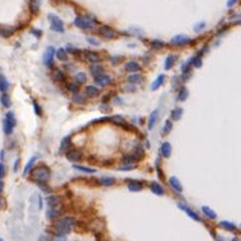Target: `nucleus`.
Wrapping results in <instances>:
<instances>
[{"label": "nucleus", "mask_w": 241, "mask_h": 241, "mask_svg": "<svg viewBox=\"0 0 241 241\" xmlns=\"http://www.w3.org/2000/svg\"><path fill=\"white\" fill-rule=\"evenodd\" d=\"M76 226V220L73 217H63L61 220H58L54 225V230L57 235H67L72 231V228Z\"/></svg>", "instance_id": "1"}, {"label": "nucleus", "mask_w": 241, "mask_h": 241, "mask_svg": "<svg viewBox=\"0 0 241 241\" xmlns=\"http://www.w3.org/2000/svg\"><path fill=\"white\" fill-rule=\"evenodd\" d=\"M51 178V169L47 165H39L35 169H33L32 179L37 183H45Z\"/></svg>", "instance_id": "2"}, {"label": "nucleus", "mask_w": 241, "mask_h": 241, "mask_svg": "<svg viewBox=\"0 0 241 241\" xmlns=\"http://www.w3.org/2000/svg\"><path fill=\"white\" fill-rule=\"evenodd\" d=\"M75 26L80 29H93L96 26V20L90 15H80L75 20Z\"/></svg>", "instance_id": "3"}, {"label": "nucleus", "mask_w": 241, "mask_h": 241, "mask_svg": "<svg viewBox=\"0 0 241 241\" xmlns=\"http://www.w3.org/2000/svg\"><path fill=\"white\" fill-rule=\"evenodd\" d=\"M15 126V117L13 113H8L5 119H4V132L6 135H10L13 132V129Z\"/></svg>", "instance_id": "4"}, {"label": "nucleus", "mask_w": 241, "mask_h": 241, "mask_svg": "<svg viewBox=\"0 0 241 241\" xmlns=\"http://www.w3.org/2000/svg\"><path fill=\"white\" fill-rule=\"evenodd\" d=\"M48 19H49V23H51V28H52L54 32H57V33H63V32H65L63 23H62V20L59 19L57 15L49 14V15H48Z\"/></svg>", "instance_id": "5"}, {"label": "nucleus", "mask_w": 241, "mask_h": 241, "mask_svg": "<svg viewBox=\"0 0 241 241\" xmlns=\"http://www.w3.org/2000/svg\"><path fill=\"white\" fill-rule=\"evenodd\" d=\"M99 34L101 35L102 38H105V39H115V38H117V35H119L117 32L114 30L109 26H101L99 28Z\"/></svg>", "instance_id": "6"}, {"label": "nucleus", "mask_w": 241, "mask_h": 241, "mask_svg": "<svg viewBox=\"0 0 241 241\" xmlns=\"http://www.w3.org/2000/svg\"><path fill=\"white\" fill-rule=\"evenodd\" d=\"M54 54H56V49H54V48L53 47H48L47 49H45V52H44V54H43V63L45 66H48V67L52 66Z\"/></svg>", "instance_id": "7"}, {"label": "nucleus", "mask_w": 241, "mask_h": 241, "mask_svg": "<svg viewBox=\"0 0 241 241\" xmlns=\"http://www.w3.org/2000/svg\"><path fill=\"white\" fill-rule=\"evenodd\" d=\"M111 81H113V78H111L109 75H105V73H101V75H99V76L95 77V83H96L97 86H100V87H106V86H109L110 83H111Z\"/></svg>", "instance_id": "8"}, {"label": "nucleus", "mask_w": 241, "mask_h": 241, "mask_svg": "<svg viewBox=\"0 0 241 241\" xmlns=\"http://www.w3.org/2000/svg\"><path fill=\"white\" fill-rule=\"evenodd\" d=\"M189 43H191V38L186 34H178L176 37H173L171 41V44L173 45H186Z\"/></svg>", "instance_id": "9"}, {"label": "nucleus", "mask_w": 241, "mask_h": 241, "mask_svg": "<svg viewBox=\"0 0 241 241\" xmlns=\"http://www.w3.org/2000/svg\"><path fill=\"white\" fill-rule=\"evenodd\" d=\"M66 158L69 160V162H80L82 159V152L78 150V149H69L67 153H66Z\"/></svg>", "instance_id": "10"}, {"label": "nucleus", "mask_w": 241, "mask_h": 241, "mask_svg": "<svg viewBox=\"0 0 241 241\" xmlns=\"http://www.w3.org/2000/svg\"><path fill=\"white\" fill-rule=\"evenodd\" d=\"M83 57H85L86 61H89L91 63H100L101 62V57L93 51H83Z\"/></svg>", "instance_id": "11"}, {"label": "nucleus", "mask_w": 241, "mask_h": 241, "mask_svg": "<svg viewBox=\"0 0 241 241\" xmlns=\"http://www.w3.org/2000/svg\"><path fill=\"white\" fill-rule=\"evenodd\" d=\"M62 207L61 204L59 206H56V207H48V211H47V219L48 220H53L56 217H58L59 215L62 213Z\"/></svg>", "instance_id": "12"}, {"label": "nucleus", "mask_w": 241, "mask_h": 241, "mask_svg": "<svg viewBox=\"0 0 241 241\" xmlns=\"http://www.w3.org/2000/svg\"><path fill=\"white\" fill-rule=\"evenodd\" d=\"M178 207L180 208V210H183V211H186V213L189 216V217H192L195 221H201V219H200V216L192 210V208H189V207H187L186 204H182V203H178Z\"/></svg>", "instance_id": "13"}, {"label": "nucleus", "mask_w": 241, "mask_h": 241, "mask_svg": "<svg viewBox=\"0 0 241 241\" xmlns=\"http://www.w3.org/2000/svg\"><path fill=\"white\" fill-rule=\"evenodd\" d=\"M159 152H160V154L164 156V158H169L171 154H172V147H171V144L168 143V141H164L162 145H160V148H159Z\"/></svg>", "instance_id": "14"}, {"label": "nucleus", "mask_w": 241, "mask_h": 241, "mask_svg": "<svg viewBox=\"0 0 241 241\" xmlns=\"http://www.w3.org/2000/svg\"><path fill=\"white\" fill-rule=\"evenodd\" d=\"M125 71L130 72V73H136L138 71H140V65L135 61H129L125 63Z\"/></svg>", "instance_id": "15"}, {"label": "nucleus", "mask_w": 241, "mask_h": 241, "mask_svg": "<svg viewBox=\"0 0 241 241\" xmlns=\"http://www.w3.org/2000/svg\"><path fill=\"white\" fill-rule=\"evenodd\" d=\"M85 95L87 96V97H90V99L97 97V96L100 95V90L97 87H95V86H87L85 89Z\"/></svg>", "instance_id": "16"}, {"label": "nucleus", "mask_w": 241, "mask_h": 241, "mask_svg": "<svg viewBox=\"0 0 241 241\" xmlns=\"http://www.w3.org/2000/svg\"><path fill=\"white\" fill-rule=\"evenodd\" d=\"M169 184H171V187H172L176 192H178V193H180V192L183 191L182 184H180V182L178 180L177 177H171V178H169Z\"/></svg>", "instance_id": "17"}, {"label": "nucleus", "mask_w": 241, "mask_h": 241, "mask_svg": "<svg viewBox=\"0 0 241 241\" xmlns=\"http://www.w3.org/2000/svg\"><path fill=\"white\" fill-rule=\"evenodd\" d=\"M52 77H53V80L57 81V82H65V81H66V76H65V73H63V71L59 69V68H56V69L52 72Z\"/></svg>", "instance_id": "18"}, {"label": "nucleus", "mask_w": 241, "mask_h": 241, "mask_svg": "<svg viewBox=\"0 0 241 241\" xmlns=\"http://www.w3.org/2000/svg\"><path fill=\"white\" fill-rule=\"evenodd\" d=\"M150 189H152L153 193L158 195V196L164 195V188H163L158 182H152V183H150Z\"/></svg>", "instance_id": "19"}, {"label": "nucleus", "mask_w": 241, "mask_h": 241, "mask_svg": "<svg viewBox=\"0 0 241 241\" xmlns=\"http://www.w3.org/2000/svg\"><path fill=\"white\" fill-rule=\"evenodd\" d=\"M69 149H71V136H66L61 141V147H59V150H61L62 153H67Z\"/></svg>", "instance_id": "20"}, {"label": "nucleus", "mask_w": 241, "mask_h": 241, "mask_svg": "<svg viewBox=\"0 0 241 241\" xmlns=\"http://www.w3.org/2000/svg\"><path fill=\"white\" fill-rule=\"evenodd\" d=\"M164 78H165V76H164V75H160V76L156 77V78L152 82V85H150V90H152V91H155L156 89H159V87L162 86V83L164 82Z\"/></svg>", "instance_id": "21"}, {"label": "nucleus", "mask_w": 241, "mask_h": 241, "mask_svg": "<svg viewBox=\"0 0 241 241\" xmlns=\"http://www.w3.org/2000/svg\"><path fill=\"white\" fill-rule=\"evenodd\" d=\"M158 110H155V111H153L152 114H150V116H149V121H148V129L149 130H152L154 126H155V124H156V120H158Z\"/></svg>", "instance_id": "22"}, {"label": "nucleus", "mask_w": 241, "mask_h": 241, "mask_svg": "<svg viewBox=\"0 0 241 241\" xmlns=\"http://www.w3.org/2000/svg\"><path fill=\"white\" fill-rule=\"evenodd\" d=\"M128 188L131 192H139L140 189H143V184L140 182H138V180H130L128 184Z\"/></svg>", "instance_id": "23"}, {"label": "nucleus", "mask_w": 241, "mask_h": 241, "mask_svg": "<svg viewBox=\"0 0 241 241\" xmlns=\"http://www.w3.org/2000/svg\"><path fill=\"white\" fill-rule=\"evenodd\" d=\"M56 56H57V58L59 59V61H62V62L68 61V54H67V51L65 49V48H59V49H57Z\"/></svg>", "instance_id": "24"}, {"label": "nucleus", "mask_w": 241, "mask_h": 241, "mask_svg": "<svg viewBox=\"0 0 241 241\" xmlns=\"http://www.w3.org/2000/svg\"><path fill=\"white\" fill-rule=\"evenodd\" d=\"M47 203H48V207H56L61 204V200H59L58 196H49L47 198Z\"/></svg>", "instance_id": "25"}, {"label": "nucleus", "mask_w": 241, "mask_h": 241, "mask_svg": "<svg viewBox=\"0 0 241 241\" xmlns=\"http://www.w3.org/2000/svg\"><path fill=\"white\" fill-rule=\"evenodd\" d=\"M8 90H9V82H8V80L3 75H0V92L6 93Z\"/></svg>", "instance_id": "26"}, {"label": "nucleus", "mask_w": 241, "mask_h": 241, "mask_svg": "<svg viewBox=\"0 0 241 241\" xmlns=\"http://www.w3.org/2000/svg\"><path fill=\"white\" fill-rule=\"evenodd\" d=\"M91 75L93 76V77H96V76H99V75H101V73H104L102 72V67L99 65V63H92V66H91Z\"/></svg>", "instance_id": "27"}, {"label": "nucleus", "mask_w": 241, "mask_h": 241, "mask_svg": "<svg viewBox=\"0 0 241 241\" xmlns=\"http://www.w3.org/2000/svg\"><path fill=\"white\" fill-rule=\"evenodd\" d=\"M202 212L206 215L208 219H211V220H216V217H217L216 212H215L213 210H211L210 207H207V206H203V207H202Z\"/></svg>", "instance_id": "28"}, {"label": "nucleus", "mask_w": 241, "mask_h": 241, "mask_svg": "<svg viewBox=\"0 0 241 241\" xmlns=\"http://www.w3.org/2000/svg\"><path fill=\"white\" fill-rule=\"evenodd\" d=\"M220 227L225 228V230H227V231H236V226H235V223H232V222H230V221H221V222H220Z\"/></svg>", "instance_id": "29"}, {"label": "nucleus", "mask_w": 241, "mask_h": 241, "mask_svg": "<svg viewBox=\"0 0 241 241\" xmlns=\"http://www.w3.org/2000/svg\"><path fill=\"white\" fill-rule=\"evenodd\" d=\"M41 6V0H29V9L32 13H38Z\"/></svg>", "instance_id": "30"}, {"label": "nucleus", "mask_w": 241, "mask_h": 241, "mask_svg": "<svg viewBox=\"0 0 241 241\" xmlns=\"http://www.w3.org/2000/svg\"><path fill=\"white\" fill-rule=\"evenodd\" d=\"M141 75H139V73H131L128 78H126V81H128V83H139V82H141Z\"/></svg>", "instance_id": "31"}, {"label": "nucleus", "mask_w": 241, "mask_h": 241, "mask_svg": "<svg viewBox=\"0 0 241 241\" xmlns=\"http://www.w3.org/2000/svg\"><path fill=\"white\" fill-rule=\"evenodd\" d=\"M176 59H177V57H176L174 54L168 56V57H167V59H165V63H164V68H165V69L172 68V66H173V65H174V62H176Z\"/></svg>", "instance_id": "32"}, {"label": "nucleus", "mask_w": 241, "mask_h": 241, "mask_svg": "<svg viewBox=\"0 0 241 241\" xmlns=\"http://www.w3.org/2000/svg\"><path fill=\"white\" fill-rule=\"evenodd\" d=\"M100 183H101L102 186L109 187V186H113V184L115 183V179H114L113 177H101V178H100Z\"/></svg>", "instance_id": "33"}, {"label": "nucleus", "mask_w": 241, "mask_h": 241, "mask_svg": "<svg viewBox=\"0 0 241 241\" xmlns=\"http://www.w3.org/2000/svg\"><path fill=\"white\" fill-rule=\"evenodd\" d=\"M189 63H191V66H193V67H196V68H200L201 66H202V57L198 54V56H195L193 58L189 61Z\"/></svg>", "instance_id": "34"}, {"label": "nucleus", "mask_w": 241, "mask_h": 241, "mask_svg": "<svg viewBox=\"0 0 241 241\" xmlns=\"http://www.w3.org/2000/svg\"><path fill=\"white\" fill-rule=\"evenodd\" d=\"M86 80H87V76H86V73H83V72H78V73L75 75V81L78 85L80 83H85Z\"/></svg>", "instance_id": "35"}, {"label": "nucleus", "mask_w": 241, "mask_h": 241, "mask_svg": "<svg viewBox=\"0 0 241 241\" xmlns=\"http://www.w3.org/2000/svg\"><path fill=\"white\" fill-rule=\"evenodd\" d=\"M37 160V156H32V158L29 159V162L27 163V165H26V168H24V172H23V174L24 176H27L28 173H29V171L32 169V167H33V164H34V162Z\"/></svg>", "instance_id": "36"}, {"label": "nucleus", "mask_w": 241, "mask_h": 241, "mask_svg": "<svg viewBox=\"0 0 241 241\" xmlns=\"http://www.w3.org/2000/svg\"><path fill=\"white\" fill-rule=\"evenodd\" d=\"M188 99V90L186 87H182L179 91V95H178V100L179 101H186Z\"/></svg>", "instance_id": "37"}, {"label": "nucleus", "mask_w": 241, "mask_h": 241, "mask_svg": "<svg viewBox=\"0 0 241 241\" xmlns=\"http://www.w3.org/2000/svg\"><path fill=\"white\" fill-rule=\"evenodd\" d=\"M182 114H183V110L182 109H174L172 113H171V116H172V120H174V121H177V120H179V117L182 116Z\"/></svg>", "instance_id": "38"}, {"label": "nucleus", "mask_w": 241, "mask_h": 241, "mask_svg": "<svg viewBox=\"0 0 241 241\" xmlns=\"http://www.w3.org/2000/svg\"><path fill=\"white\" fill-rule=\"evenodd\" d=\"M172 129H173V124H172V121H171V120H167L165 124H164V126H163V134H164V135L169 134V132L172 131Z\"/></svg>", "instance_id": "39"}, {"label": "nucleus", "mask_w": 241, "mask_h": 241, "mask_svg": "<svg viewBox=\"0 0 241 241\" xmlns=\"http://www.w3.org/2000/svg\"><path fill=\"white\" fill-rule=\"evenodd\" d=\"M110 120H111L113 123L117 124V125H125V120H124V117L121 115H114Z\"/></svg>", "instance_id": "40"}, {"label": "nucleus", "mask_w": 241, "mask_h": 241, "mask_svg": "<svg viewBox=\"0 0 241 241\" xmlns=\"http://www.w3.org/2000/svg\"><path fill=\"white\" fill-rule=\"evenodd\" d=\"M73 101L75 102H77V104H86V99H85V96L83 95H81L80 92H77V93H75L73 95Z\"/></svg>", "instance_id": "41"}, {"label": "nucleus", "mask_w": 241, "mask_h": 241, "mask_svg": "<svg viewBox=\"0 0 241 241\" xmlns=\"http://www.w3.org/2000/svg\"><path fill=\"white\" fill-rule=\"evenodd\" d=\"M13 29L11 28H0V35L2 37H5V38H8V37H10L11 34H13Z\"/></svg>", "instance_id": "42"}, {"label": "nucleus", "mask_w": 241, "mask_h": 241, "mask_svg": "<svg viewBox=\"0 0 241 241\" xmlns=\"http://www.w3.org/2000/svg\"><path fill=\"white\" fill-rule=\"evenodd\" d=\"M75 168L77 171H81V172H85V173H95L96 169L93 168H89V167H83V165H75Z\"/></svg>", "instance_id": "43"}, {"label": "nucleus", "mask_w": 241, "mask_h": 241, "mask_svg": "<svg viewBox=\"0 0 241 241\" xmlns=\"http://www.w3.org/2000/svg\"><path fill=\"white\" fill-rule=\"evenodd\" d=\"M67 90L69 91V92H72V93H77L78 91H80V89H78V83H67Z\"/></svg>", "instance_id": "44"}, {"label": "nucleus", "mask_w": 241, "mask_h": 241, "mask_svg": "<svg viewBox=\"0 0 241 241\" xmlns=\"http://www.w3.org/2000/svg\"><path fill=\"white\" fill-rule=\"evenodd\" d=\"M0 101H2V104H3V106H5V107H9L10 106V99H9V96L6 95V93H3L2 95V97H0Z\"/></svg>", "instance_id": "45"}, {"label": "nucleus", "mask_w": 241, "mask_h": 241, "mask_svg": "<svg viewBox=\"0 0 241 241\" xmlns=\"http://www.w3.org/2000/svg\"><path fill=\"white\" fill-rule=\"evenodd\" d=\"M163 47H164V43L162 41L155 39V41L152 42V48H153V49H162Z\"/></svg>", "instance_id": "46"}, {"label": "nucleus", "mask_w": 241, "mask_h": 241, "mask_svg": "<svg viewBox=\"0 0 241 241\" xmlns=\"http://www.w3.org/2000/svg\"><path fill=\"white\" fill-rule=\"evenodd\" d=\"M124 90H125L126 92H134V91H135L134 83H129V85H126V86L124 87Z\"/></svg>", "instance_id": "47"}, {"label": "nucleus", "mask_w": 241, "mask_h": 241, "mask_svg": "<svg viewBox=\"0 0 241 241\" xmlns=\"http://www.w3.org/2000/svg\"><path fill=\"white\" fill-rule=\"evenodd\" d=\"M33 107H34V110H35V114H37V115H42V109L38 106V104L35 102V101H33Z\"/></svg>", "instance_id": "48"}, {"label": "nucleus", "mask_w": 241, "mask_h": 241, "mask_svg": "<svg viewBox=\"0 0 241 241\" xmlns=\"http://www.w3.org/2000/svg\"><path fill=\"white\" fill-rule=\"evenodd\" d=\"M204 27H206V24H204V23H198V24H196V26H195V30L196 32H201Z\"/></svg>", "instance_id": "49"}, {"label": "nucleus", "mask_w": 241, "mask_h": 241, "mask_svg": "<svg viewBox=\"0 0 241 241\" xmlns=\"http://www.w3.org/2000/svg\"><path fill=\"white\" fill-rule=\"evenodd\" d=\"M53 241H67V237L66 235H56Z\"/></svg>", "instance_id": "50"}, {"label": "nucleus", "mask_w": 241, "mask_h": 241, "mask_svg": "<svg viewBox=\"0 0 241 241\" xmlns=\"http://www.w3.org/2000/svg\"><path fill=\"white\" fill-rule=\"evenodd\" d=\"M5 176V167L3 163H0V179Z\"/></svg>", "instance_id": "51"}, {"label": "nucleus", "mask_w": 241, "mask_h": 241, "mask_svg": "<svg viewBox=\"0 0 241 241\" xmlns=\"http://www.w3.org/2000/svg\"><path fill=\"white\" fill-rule=\"evenodd\" d=\"M120 59H121L120 57H111L110 61H111L113 65H119V63H120Z\"/></svg>", "instance_id": "52"}, {"label": "nucleus", "mask_w": 241, "mask_h": 241, "mask_svg": "<svg viewBox=\"0 0 241 241\" xmlns=\"http://www.w3.org/2000/svg\"><path fill=\"white\" fill-rule=\"evenodd\" d=\"M87 41H89V43H91V44H93V45H100V42H97L95 38L89 37V38H87Z\"/></svg>", "instance_id": "53"}, {"label": "nucleus", "mask_w": 241, "mask_h": 241, "mask_svg": "<svg viewBox=\"0 0 241 241\" xmlns=\"http://www.w3.org/2000/svg\"><path fill=\"white\" fill-rule=\"evenodd\" d=\"M134 168H136V164H130V165H125V167H120L119 169H134Z\"/></svg>", "instance_id": "54"}, {"label": "nucleus", "mask_w": 241, "mask_h": 241, "mask_svg": "<svg viewBox=\"0 0 241 241\" xmlns=\"http://www.w3.org/2000/svg\"><path fill=\"white\" fill-rule=\"evenodd\" d=\"M38 184H39V187H41V188H42V189H43L44 192H47V193H48V192H49V191H51L49 188H48V187L45 186V183H38Z\"/></svg>", "instance_id": "55"}, {"label": "nucleus", "mask_w": 241, "mask_h": 241, "mask_svg": "<svg viewBox=\"0 0 241 241\" xmlns=\"http://www.w3.org/2000/svg\"><path fill=\"white\" fill-rule=\"evenodd\" d=\"M236 3H237V0H228V2H227V8H232Z\"/></svg>", "instance_id": "56"}, {"label": "nucleus", "mask_w": 241, "mask_h": 241, "mask_svg": "<svg viewBox=\"0 0 241 241\" xmlns=\"http://www.w3.org/2000/svg\"><path fill=\"white\" fill-rule=\"evenodd\" d=\"M3 188H4V183L2 182V179H0V193L3 192Z\"/></svg>", "instance_id": "57"}, {"label": "nucleus", "mask_w": 241, "mask_h": 241, "mask_svg": "<svg viewBox=\"0 0 241 241\" xmlns=\"http://www.w3.org/2000/svg\"><path fill=\"white\" fill-rule=\"evenodd\" d=\"M18 165H19V160H15V164H14V171L18 169Z\"/></svg>", "instance_id": "58"}, {"label": "nucleus", "mask_w": 241, "mask_h": 241, "mask_svg": "<svg viewBox=\"0 0 241 241\" xmlns=\"http://www.w3.org/2000/svg\"><path fill=\"white\" fill-rule=\"evenodd\" d=\"M232 241H241V240H240V239H239V237H235V239H234V240H232Z\"/></svg>", "instance_id": "59"}, {"label": "nucleus", "mask_w": 241, "mask_h": 241, "mask_svg": "<svg viewBox=\"0 0 241 241\" xmlns=\"http://www.w3.org/2000/svg\"><path fill=\"white\" fill-rule=\"evenodd\" d=\"M239 23H240V24H241V22H239Z\"/></svg>", "instance_id": "60"}, {"label": "nucleus", "mask_w": 241, "mask_h": 241, "mask_svg": "<svg viewBox=\"0 0 241 241\" xmlns=\"http://www.w3.org/2000/svg\"><path fill=\"white\" fill-rule=\"evenodd\" d=\"M240 227H241V226H240Z\"/></svg>", "instance_id": "61"}]
</instances>
